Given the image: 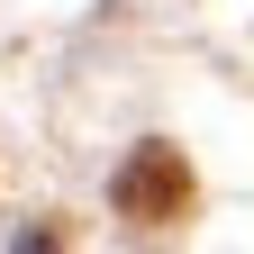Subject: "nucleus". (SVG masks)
Masks as SVG:
<instances>
[{
    "instance_id": "1",
    "label": "nucleus",
    "mask_w": 254,
    "mask_h": 254,
    "mask_svg": "<svg viewBox=\"0 0 254 254\" xmlns=\"http://www.w3.org/2000/svg\"><path fill=\"white\" fill-rule=\"evenodd\" d=\"M182 200H190L182 145H136V164L118 173V209L127 218H182Z\"/></svg>"
}]
</instances>
